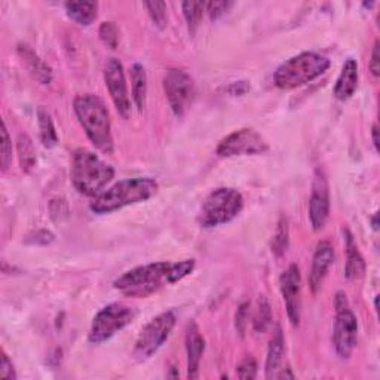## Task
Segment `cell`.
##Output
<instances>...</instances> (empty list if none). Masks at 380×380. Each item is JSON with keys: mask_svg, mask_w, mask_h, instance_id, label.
<instances>
[{"mask_svg": "<svg viewBox=\"0 0 380 380\" xmlns=\"http://www.w3.org/2000/svg\"><path fill=\"white\" fill-rule=\"evenodd\" d=\"M334 263V248L328 241H323L316 245L312 260V268L309 273V285L314 293H318L323 287L324 280L328 275L330 268Z\"/></svg>", "mask_w": 380, "mask_h": 380, "instance_id": "9a60e30c", "label": "cell"}, {"mask_svg": "<svg viewBox=\"0 0 380 380\" xmlns=\"http://www.w3.org/2000/svg\"><path fill=\"white\" fill-rule=\"evenodd\" d=\"M373 227L374 230H377V214L373 217Z\"/></svg>", "mask_w": 380, "mask_h": 380, "instance_id": "60d3db41", "label": "cell"}, {"mask_svg": "<svg viewBox=\"0 0 380 380\" xmlns=\"http://www.w3.org/2000/svg\"><path fill=\"white\" fill-rule=\"evenodd\" d=\"M206 8H207V4H203V2H184L183 4L184 18H186L189 30L192 33H195L196 28L199 27Z\"/></svg>", "mask_w": 380, "mask_h": 380, "instance_id": "4316f807", "label": "cell"}, {"mask_svg": "<svg viewBox=\"0 0 380 380\" xmlns=\"http://www.w3.org/2000/svg\"><path fill=\"white\" fill-rule=\"evenodd\" d=\"M328 67L327 57L316 52H302L278 67L273 79L281 90H295L324 75Z\"/></svg>", "mask_w": 380, "mask_h": 380, "instance_id": "277c9868", "label": "cell"}, {"mask_svg": "<svg viewBox=\"0 0 380 380\" xmlns=\"http://www.w3.org/2000/svg\"><path fill=\"white\" fill-rule=\"evenodd\" d=\"M67 16L79 25H90L97 18L98 4L95 2H69L66 4Z\"/></svg>", "mask_w": 380, "mask_h": 380, "instance_id": "44dd1931", "label": "cell"}, {"mask_svg": "<svg viewBox=\"0 0 380 380\" xmlns=\"http://www.w3.org/2000/svg\"><path fill=\"white\" fill-rule=\"evenodd\" d=\"M177 323V316L172 311H167L164 314L153 318L150 323L146 326L136 343L134 355L140 360H148L158 350L164 346L171 336V331Z\"/></svg>", "mask_w": 380, "mask_h": 380, "instance_id": "9c48e42d", "label": "cell"}, {"mask_svg": "<svg viewBox=\"0 0 380 380\" xmlns=\"http://www.w3.org/2000/svg\"><path fill=\"white\" fill-rule=\"evenodd\" d=\"M195 269V260H183L174 263L168 271V284H174L182 281L189 273H192Z\"/></svg>", "mask_w": 380, "mask_h": 380, "instance_id": "83f0119b", "label": "cell"}, {"mask_svg": "<svg viewBox=\"0 0 380 380\" xmlns=\"http://www.w3.org/2000/svg\"><path fill=\"white\" fill-rule=\"evenodd\" d=\"M100 39L103 40L105 45L110 49L118 48L119 43V30L114 23H103L100 27Z\"/></svg>", "mask_w": 380, "mask_h": 380, "instance_id": "f1b7e54d", "label": "cell"}, {"mask_svg": "<svg viewBox=\"0 0 380 380\" xmlns=\"http://www.w3.org/2000/svg\"><path fill=\"white\" fill-rule=\"evenodd\" d=\"M232 2H210L207 4V12L210 13L211 20H218L232 8Z\"/></svg>", "mask_w": 380, "mask_h": 380, "instance_id": "d6a6232c", "label": "cell"}, {"mask_svg": "<svg viewBox=\"0 0 380 380\" xmlns=\"http://www.w3.org/2000/svg\"><path fill=\"white\" fill-rule=\"evenodd\" d=\"M269 149L268 141L263 138L257 131L250 128H242L233 131L226 138H223L217 148V155L223 158L233 156H250L265 153Z\"/></svg>", "mask_w": 380, "mask_h": 380, "instance_id": "8fae6325", "label": "cell"}, {"mask_svg": "<svg viewBox=\"0 0 380 380\" xmlns=\"http://www.w3.org/2000/svg\"><path fill=\"white\" fill-rule=\"evenodd\" d=\"M290 230H288V220L287 217L283 215L278 222L275 235L272 239V253L276 257H281L287 253L288 250V242H290Z\"/></svg>", "mask_w": 380, "mask_h": 380, "instance_id": "d4e9b609", "label": "cell"}, {"mask_svg": "<svg viewBox=\"0 0 380 380\" xmlns=\"http://www.w3.org/2000/svg\"><path fill=\"white\" fill-rule=\"evenodd\" d=\"M237 376L239 379H256L257 376V362L253 357L244 358L237 367Z\"/></svg>", "mask_w": 380, "mask_h": 380, "instance_id": "4dcf8cb0", "label": "cell"}, {"mask_svg": "<svg viewBox=\"0 0 380 380\" xmlns=\"http://www.w3.org/2000/svg\"><path fill=\"white\" fill-rule=\"evenodd\" d=\"M146 8H148L153 23L159 28H165L167 21H168L167 4H164V2H148V4H146Z\"/></svg>", "mask_w": 380, "mask_h": 380, "instance_id": "f546056e", "label": "cell"}, {"mask_svg": "<svg viewBox=\"0 0 380 380\" xmlns=\"http://www.w3.org/2000/svg\"><path fill=\"white\" fill-rule=\"evenodd\" d=\"M186 350H187V377L198 379L199 377V365L206 350V340L195 323L187 327L186 334Z\"/></svg>", "mask_w": 380, "mask_h": 380, "instance_id": "2e32d148", "label": "cell"}, {"mask_svg": "<svg viewBox=\"0 0 380 380\" xmlns=\"http://www.w3.org/2000/svg\"><path fill=\"white\" fill-rule=\"evenodd\" d=\"M18 159H20V165L24 172H30L35 165H36V150L32 138L20 134L18 137Z\"/></svg>", "mask_w": 380, "mask_h": 380, "instance_id": "cb8c5ba5", "label": "cell"}, {"mask_svg": "<svg viewBox=\"0 0 380 380\" xmlns=\"http://www.w3.org/2000/svg\"><path fill=\"white\" fill-rule=\"evenodd\" d=\"M280 284L290 323L293 324V327H297L302 308V275L299 266L290 265L288 269L281 275Z\"/></svg>", "mask_w": 380, "mask_h": 380, "instance_id": "4fadbf2b", "label": "cell"}, {"mask_svg": "<svg viewBox=\"0 0 380 380\" xmlns=\"http://www.w3.org/2000/svg\"><path fill=\"white\" fill-rule=\"evenodd\" d=\"M370 70H372V73L376 78L380 75V43H379V40L374 42V47H373V51H372Z\"/></svg>", "mask_w": 380, "mask_h": 380, "instance_id": "8d00e7d4", "label": "cell"}, {"mask_svg": "<svg viewBox=\"0 0 380 380\" xmlns=\"http://www.w3.org/2000/svg\"><path fill=\"white\" fill-rule=\"evenodd\" d=\"M164 91L172 113L182 118L194 105L196 86L192 76L184 70L171 69L164 76Z\"/></svg>", "mask_w": 380, "mask_h": 380, "instance_id": "30bf717a", "label": "cell"}, {"mask_svg": "<svg viewBox=\"0 0 380 380\" xmlns=\"http://www.w3.org/2000/svg\"><path fill=\"white\" fill-rule=\"evenodd\" d=\"M0 376L6 380L17 379V373H16V369H13V364L5 352H2V370H0Z\"/></svg>", "mask_w": 380, "mask_h": 380, "instance_id": "e575fe53", "label": "cell"}, {"mask_svg": "<svg viewBox=\"0 0 380 380\" xmlns=\"http://www.w3.org/2000/svg\"><path fill=\"white\" fill-rule=\"evenodd\" d=\"M70 174L78 192L97 198L113 180L114 170L94 152L79 149L73 155Z\"/></svg>", "mask_w": 380, "mask_h": 380, "instance_id": "3957f363", "label": "cell"}, {"mask_svg": "<svg viewBox=\"0 0 380 380\" xmlns=\"http://www.w3.org/2000/svg\"><path fill=\"white\" fill-rule=\"evenodd\" d=\"M248 309H250V304L248 302H244L238 306L237 311V318H235V324H237V330L241 336H244L245 328H247V319H248Z\"/></svg>", "mask_w": 380, "mask_h": 380, "instance_id": "836d02e7", "label": "cell"}, {"mask_svg": "<svg viewBox=\"0 0 380 380\" xmlns=\"http://www.w3.org/2000/svg\"><path fill=\"white\" fill-rule=\"evenodd\" d=\"M136 315V309L128 304L110 303L95 315L88 339L93 345L105 343L133 323Z\"/></svg>", "mask_w": 380, "mask_h": 380, "instance_id": "ba28073f", "label": "cell"}, {"mask_svg": "<svg viewBox=\"0 0 380 380\" xmlns=\"http://www.w3.org/2000/svg\"><path fill=\"white\" fill-rule=\"evenodd\" d=\"M37 119H39V129H40V140L43 146H45V148H54L58 141V137H57V131H55L49 112L43 107H39Z\"/></svg>", "mask_w": 380, "mask_h": 380, "instance_id": "603a6c76", "label": "cell"}, {"mask_svg": "<svg viewBox=\"0 0 380 380\" xmlns=\"http://www.w3.org/2000/svg\"><path fill=\"white\" fill-rule=\"evenodd\" d=\"M244 208V196L237 189L218 187L203 201L198 222L202 227H217L232 222Z\"/></svg>", "mask_w": 380, "mask_h": 380, "instance_id": "8992f818", "label": "cell"}, {"mask_svg": "<svg viewBox=\"0 0 380 380\" xmlns=\"http://www.w3.org/2000/svg\"><path fill=\"white\" fill-rule=\"evenodd\" d=\"M334 333L333 345L336 352L342 358L348 360L352 355L358 340V321L355 314L350 309L349 300L343 291H339L334 297Z\"/></svg>", "mask_w": 380, "mask_h": 380, "instance_id": "52a82bcc", "label": "cell"}, {"mask_svg": "<svg viewBox=\"0 0 380 380\" xmlns=\"http://www.w3.org/2000/svg\"><path fill=\"white\" fill-rule=\"evenodd\" d=\"M278 379H295V374L291 373V369H284L281 373H278Z\"/></svg>", "mask_w": 380, "mask_h": 380, "instance_id": "ab89813d", "label": "cell"}, {"mask_svg": "<svg viewBox=\"0 0 380 380\" xmlns=\"http://www.w3.org/2000/svg\"><path fill=\"white\" fill-rule=\"evenodd\" d=\"M170 268L171 263L167 261L150 263V265L128 271L119 276L113 285L125 296L148 297L156 293L160 287H164V284H168Z\"/></svg>", "mask_w": 380, "mask_h": 380, "instance_id": "5b68a950", "label": "cell"}, {"mask_svg": "<svg viewBox=\"0 0 380 380\" xmlns=\"http://www.w3.org/2000/svg\"><path fill=\"white\" fill-rule=\"evenodd\" d=\"M272 321V311L271 304L265 296H260L257 300V308L253 318V328L256 333H265L271 326Z\"/></svg>", "mask_w": 380, "mask_h": 380, "instance_id": "484cf974", "label": "cell"}, {"mask_svg": "<svg viewBox=\"0 0 380 380\" xmlns=\"http://www.w3.org/2000/svg\"><path fill=\"white\" fill-rule=\"evenodd\" d=\"M75 113L88 138L98 150L106 155L113 153V136L110 114L105 101L97 95H79L75 103Z\"/></svg>", "mask_w": 380, "mask_h": 380, "instance_id": "6da1fadb", "label": "cell"}, {"mask_svg": "<svg viewBox=\"0 0 380 380\" xmlns=\"http://www.w3.org/2000/svg\"><path fill=\"white\" fill-rule=\"evenodd\" d=\"M345 235V248H346V266H345V276L349 281L360 280L365 272V261L361 256L358 245L349 230L343 232Z\"/></svg>", "mask_w": 380, "mask_h": 380, "instance_id": "ac0fdd59", "label": "cell"}, {"mask_svg": "<svg viewBox=\"0 0 380 380\" xmlns=\"http://www.w3.org/2000/svg\"><path fill=\"white\" fill-rule=\"evenodd\" d=\"M248 90H250V86H248L247 82H233L227 91L232 95H244Z\"/></svg>", "mask_w": 380, "mask_h": 380, "instance_id": "74e56055", "label": "cell"}, {"mask_svg": "<svg viewBox=\"0 0 380 380\" xmlns=\"http://www.w3.org/2000/svg\"><path fill=\"white\" fill-rule=\"evenodd\" d=\"M131 85H133V100L138 110H143L148 98V75L141 64H134L131 67Z\"/></svg>", "mask_w": 380, "mask_h": 380, "instance_id": "7402d4cb", "label": "cell"}, {"mask_svg": "<svg viewBox=\"0 0 380 380\" xmlns=\"http://www.w3.org/2000/svg\"><path fill=\"white\" fill-rule=\"evenodd\" d=\"M54 241V235L51 232L48 230H37L36 233H33V235H30L27 238V242L28 244H42V245H47V244H51Z\"/></svg>", "mask_w": 380, "mask_h": 380, "instance_id": "d590c367", "label": "cell"}, {"mask_svg": "<svg viewBox=\"0 0 380 380\" xmlns=\"http://www.w3.org/2000/svg\"><path fill=\"white\" fill-rule=\"evenodd\" d=\"M12 162V141L8 134V128L4 124L2 129V168L6 171Z\"/></svg>", "mask_w": 380, "mask_h": 380, "instance_id": "1f68e13d", "label": "cell"}, {"mask_svg": "<svg viewBox=\"0 0 380 380\" xmlns=\"http://www.w3.org/2000/svg\"><path fill=\"white\" fill-rule=\"evenodd\" d=\"M285 352V342H284V334L280 327H276L272 339L269 342V349H268V358H266V379H273L280 373L281 362L284 358Z\"/></svg>", "mask_w": 380, "mask_h": 380, "instance_id": "ffe728a7", "label": "cell"}, {"mask_svg": "<svg viewBox=\"0 0 380 380\" xmlns=\"http://www.w3.org/2000/svg\"><path fill=\"white\" fill-rule=\"evenodd\" d=\"M105 81L116 110L119 112L122 118L126 119L131 113V100L128 95L124 66L119 60L110 58L107 61L105 69Z\"/></svg>", "mask_w": 380, "mask_h": 380, "instance_id": "7c38bea8", "label": "cell"}, {"mask_svg": "<svg viewBox=\"0 0 380 380\" xmlns=\"http://www.w3.org/2000/svg\"><path fill=\"white\" fill-rule=\"evenodd\" d=\"M18 54L37 82L42 85H49L52 82V69L30 47L20 45Z\"/></svg>", "mask_w": 380, "mask_h": 380, "instance_id": "d6986e66", "label": "cell"}, {"mask_svg": "<svg viewBox=\"0 0 380 380\" xmlns=\"http://www.w3.org/2000/svg\"><path fill=\"white\" fill-rule=\"evenodd\" d=\"M330 214V190L326 174L318 170L312 184V194L309 199V218L314 230H321Z\"/></svg>", "mask_w": 380, "mask_h": 380, "instance_id": "5bb4252c", "label": "cell"}, {"mask_svg": "<svg viewBox=\"0 0 380 380\" xmlns=\"http://www.w3.org/2000/svg\"><path fill=\"white\" fill-rule=\"evenodd\" d=\"M358 86V64L354 58H348L342 67L340 76L334 86V97L339 101H346L352 97Z\"/></svg>", "mask_w": 380, "mask_h": 380, "instance_id": "e0dca14e", "label": "cell"}, {"mask_svg": "<svg viewBox=\"0 0 380 380\" xmlns=\"http://www.w3.org/2000/svg\"><path fill=\"white\" fill-rule=\"evenodd\" d=\"M372 138H373L374 149L379 150V128H377V125H373V128H372Z\"/></svg>", "mask_w": 380, "mask_h": 380, "instance_id": "f35d334b", "label": "cell"}, {"mask_svg": "<svg viewBox=\"0 0 380 380\" xmlns=\"http://www.w3.org/2000/svg\"><path fill=\"white\" fill-rule=\"evenodd\" d=\"M158 182L150 177H137L116 183L106 192L91 202V211L95 214H109L124 207L150 199L158 192Z\"/></svg>", "mask_w": 380, "mask_h": 380, "instance_id": "7a4b0ae2", "label": "cell"}]
</instances>
